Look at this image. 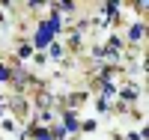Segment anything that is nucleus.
Returning <instances> with one entry per match:
<instances>
[{
  "label": "nucleus",
  "instance_id": "obj_1",
  "mask_svg": "<svg viewBox=\"0 0 149 140\" xmlns=\"http://www.w3.org/2000/svg\"><path fill=\"white\" fill-rule=\"evenodd\" d=\"M54 30H60V15H54L51 21H45L39 27V33H36V45H48L51 36H54Z\"/></svg>",
  "mask_w": 149,
  "mask_h": 140
},
{
  "label": "nucleus",
  "instance_id": "obj_2",
  "mask_svg": "<svg viewBox=\"0 0 149 140\" xmlns=\"http://www.w3.org/2000/svg\"><path fill=\"white\" fill-rule=\"evenodd\" d=\"M128 36H131V39H140V36H143V24H134Z\"/></svg>",
  "mask_w": 149,
  "mask_h": 140
},
{
  "label": "nucleus",
  "instance_id": "obj_3",
  "mask_svg": "<svg viewBox=\"0 0 149 140\" xmlns=\"http://www.w3.org/2000/svg\"><path fill=\"white\" fill-rule=\"evenodd\" d=\"M66 125H69V131H78V119H74L72 113H66Z\"/></svg>",
  "mask_w": 149,
  "mask_h": 140
},
{
  "label": "nucleus",
  "instance_id": "obj_4",
  "mask_svg": "<svg viewBox=\"0 0 149 140\" xmlns=\"http://www.w3.org/2000/svg\"><path fill=\"white\" fill-rule=\"evenodd\" d=\"M116 6H119V3H107V6H104V15L113 18V15H116Z\"/></svg>",
  "mask_w": 149,
  "mask_h": 140
},
{
  "label": "nucleus",
  "instance_id": "obj_5",
  "mask_svg": "<svg viewBox=\"0 0 149 140\" xmlns=\"http://www.w3.org/2000/svg\"><path fill=\"white\" fill-rule=\"evenodd\" d=\"M36 137H39V140H51V131H45V128H36Z\"/></svg>",
  "mask_w": 149,
  "mask_h": 140
},
{
  "label": "nucleus",
  "instance_id": "obj_6",
  "mask_svg": "<svg viewBox=\"0 0 149 140\" xmlns=\"http://www.w3.org/2000/svg\"><path fill=\"white\" fill-rule=\"evenodd\" d=\"M51 57H63V48H60V45H51Z\"/></svg>",
  "mask_w": 149,
  "mask_h": 140
},
{
  "label": "nucleus",
  "instance_id": "obj_7",
  "mask_svg": "<svg viewBox=\"0 0 149 140\" xmlns=\"http://www.w3.org/2000/svg\"><path fill=\"white\" fill-rule=\"evenodd\" d=\"M6 78H9V72H6L3 66H0V81H6Z\"/></svg>",
  "mask_w": 149,
  "mask_h": 140
}]
</instances>
